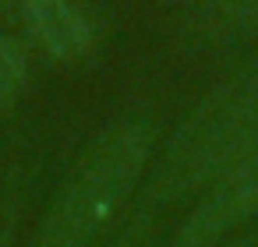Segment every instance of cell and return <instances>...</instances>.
Returning a JSON list of instances; mask_svg holds the SVG:
<instances>
[{
  "instance_id": "cell-1",
  "label": "cell",
  "mask_w": 258,
  "mask_h": 247,
  "mask_svg": "<svg viewBox=\"0 0 258 247\" xmlns=\"http://www.w3.org/2000/svg\"><path fill=\"white\" fill-rule=\"evenodd\" d=\"M258 155V60L219 78L156 148L131 212L156 215L202 198L226 173Z\"/></svg>"
},
{
  "instance_id": "cell-2",
  "label": "cell",
  "mask_w": 258,
  "mask_h": 247,
  "mask_svg": "<svg viewBox=\"0 0 258 247\" xmlns=\"http://www.w3.org/2000/svg\"><path fill=\"white\" fill-rule=\"evenodd\" d=\"M156 148L159 124L149 113L110 120L60 177L25 247H96L142 191Z\"/></svg>"
},
{
  "instance_id": "cell-3",
  "label": "cell",
  "mask_w": 258,
  "mask_h": 247,
  "mask_svg": "<svg viewBox=\"0 0 258 247\" xmlns=\"http://www.w3.org/2000/svg\"><path fill=\"white\" fill-rule=\"evenodd\" d=\"M258 222V155L212 184L163 247H209Z\"/></svg>"
},
{
  "instance_id": "cell-4",
  "label": "cell",
  "mask_w": 258,
  "mask_h": 247,
  "mask_svg": "<svg viewBox=\"0 0 258 247\" xmlns=\"http://www.w3.org/2000/svg\"><path fill=\"white\" fill-rule=\"evenodd\" d=\"M195 50H237L258 43V0H195L184 18Z\"/></svg>"
},
{
  "instance_id": "cell-5",
  "label": "cell",
  "mask_w": 258,
  "mask_h": 247,
  "mask_svg": "<svg viewBox=\"0 0 258 247\" xmlns=\"http://www.w3.org/2000/svg\"><path fill=\"white\" fill-rule=\"evenodd\" d=\"M29 36L57 60H75L92 46V25L75 0H25Z\"/></svg>"
},
{
  "instance_id": "cell-6",
  "label": "cell",
  "mask_w": 258,
  "mask_h": 247,
  "mask_svg": "<svg viewBox=\"0 0 258 247\" xmlns=\"http://www.w3.org/2000/svg\"><path fill=\"white\" fill-rule=\"evenodd\" d=\"M29 78V53L18 39L0 36V106H8Z\"/></svg>"
},
{
  "instance_id": "cell-7",
  "label": "cell",
  "mask_w": 258,
  "mask_h": 247,
  "mask_svg": "<svg viewBox=\"0 0 258 247\" xmlns=\"http://www.w3.org/2000/svg\"><path fill=\"white\" fill-rule=\"evenodd\" d=\"M156 215H145V212H131L124 219V226L117 229L113 240H106L103 247H159L156 243Z\"/></svg>"
},
{
  "instance_id": "cell-8",
  "label": "cell",
  "mask_w": 258,
  "mask_h": 247,
  "mask_svg": "<svg viewBox=\"0 0 258 247\" xmlns=\"http://www.w3.org/2000/svg\"><path fill=\"white\" fill-rule=\"evenodd\" d=\"M209 247H258V226L237 229V233H230V236H223V240H216Z\"/></svg>"
},
{
  "instance_id": "cell-9",
  "label": "cell",
  "mask_w": 258,
  "mask_h": 247,
  "mask_svg": "<svg viewBox=\"0 0 258 247\" xmlns=\"http://www.w3.org/2000/svg\"><path fill=\"white\" fill-rule=\"evenodd\" d=\"M8 233H11V208L0 205V247H8Z\"/></svg>"
},
{
  "instance_id": "cell-10",
  "label": "cell",
  "mask_w": 258,
  "mask_h": 247,
  "mask_svg": "<svg viewBox=\"0 0 258 247\" xmlns=\"http://www.w3.org/2000/svg\"><path fill=\"white\" fill-rule=\"evenodd\" d=\"M22 4H25V0H0V15H4L8 8H22Z\"/></svg>"
}]
</instances>
